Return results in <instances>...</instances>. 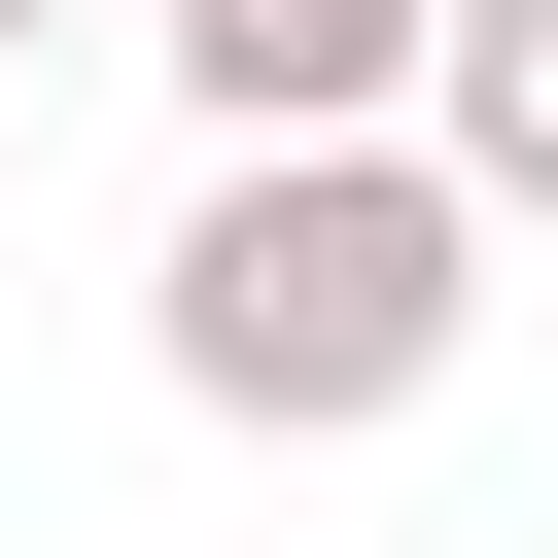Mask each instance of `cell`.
Returning <instances> with one entry per match:
<instances>
[{
    "label": "cell",
    "instance_id": "1",
    "mask_svg": "<svg viewBox=\"0 0 558 558\" xmlns=\"http://www.w3.org/2000/svg\"><path fill=\"white\" fill-rule=\"evenodd\" d=\"M488 244H523V209H488L418 105H314V140H209L140 349H174V418H244V453H384V418L488 349Z\"/></svg>",
    "mask_w": 558,
    "mask_h": 558
},
{
    "label": "cell",
    "instance_id": "2",
    "mask_svg": "<svg viewBox=\"0 0 558 558\" xmlns=\"http://www.w3.org/2000/svg\"><path fill=\"white\" fill-rule=\"evenodd\" d=\"M140 35H174L209 140H314V105H418L453 70V0H140Z\"/></svg>",
    "mask_w": 558,
    "mask_h": 558
},
{
    "label": "cell",
    "instance_id": "3",
    "mask_svg": "<svg viewBox=\"0 0 558 558\" xmlns=\"http://www.w3.org/2000/svg\"><path fill=\"white\" fill-rule=\"evenodd\" d=\"M418 140H453V174H488V209L558 244V0H453V70H418Z\"/></svg>",
    "mask_w": 558,
    "mask_h": 558
},
{
    "label": "cell",
    "instance_id": "4",
    "mask_svg": "<svg viewBox=\"0 0 558 558\" xmlns=\"http://www.w3.org/2000/svg\"><path fill=\"white\" fill-rule=\"evenodd\" d=\"M0 35H35V0H0Z\"/></svg>",
    "mask_w": 558,
    "mask_h": 558
}]
</instances>
